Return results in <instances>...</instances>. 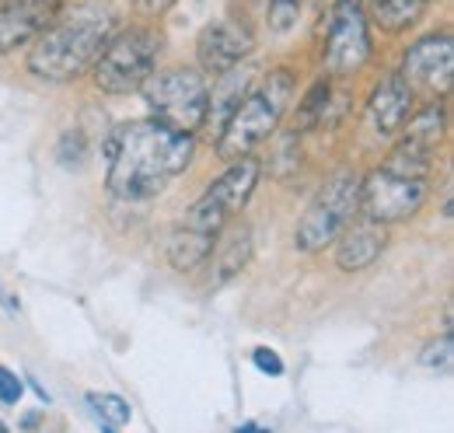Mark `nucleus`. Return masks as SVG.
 Returning <instances> with one entry per match:
<instances>
[{
  "instance_id": "1",
  "label": "nucleus",
  "mask_w": 454,
  "mask_h": 433,
  "mask_svg": "<svg viewBox=\"0 0 454 433\" xmlns=\"http://www.w3.org/2000/svg\"><path fill=\"white\" fill-rule=\"evenodd\" d=\"M109 175L106 185L115 200L140 203L165 193L196 158V133H182L147 115L115 126L106 144Z\"/></svg>"
},
{
  "instance_id": "2",
  "label": "nucleus",
  "mask_w": 454,
  "mask_h": 433,
  "mask_svg": "<svg viewBox=\"0 0 454 433\" xmlns=\"http://www.w3.org/2000/svg\"><path fill=\"white\" fill-rule=\"evenodd\" d=\"M262 164L259 158H238L231 161L207 185V193L178 216V224L168 234V263L178 272H196L207 266L217 238L224 234L227 224H234V216L245 210V203L252 200L255 185H259Z\"/></svg>"
},
{
  "instance_id": "3",
  "label": "nucleus",
  "mask_w": 454,
  "mask_h": 433,
  "mask_svg": "<svg viewBox=\"0 0 454 433\" xmlns=\"http://www.w3.org/2000/svg\"><path fill=\"white\" fill-rule=\"evenodd\" d=\"M115 32L113 7L88 0L74 11H59L57 18L28 43V74L46 84H70L84 74H91L98 53L106 50L109 35Z\"/></svg>"
},
{
  "instance_id": "4",
  "label": "nucleus",
  "mask_w": 454,
  "mask_h": 433,
  "mask_svg": "<svg viewBox=\"0 0 454 433\" xmlns=\"http://www.w3.org/2000/svg\"><path fill=\"white\" fill-rule=\"evenodd\" d=\"M434 158L412 144H402L385 154V161L360 175V214L378 224H398L416 216L430 200Z\"/></svg>"
},
{
  "instance_id": "5",
  "label": "nucleus",
  "mask_w": 454,
  "mask_h": 433,
  "mask_svg": "<svg viewBox=\"0 0 454 433\" xmlns=\"http://www.w3.org/2000/svg\"><path fill=\"white\" fill-rule=\"evenodd\" d=\"M297 95V74L290 67H277L255 81L245 98L234 106V112L221 122L217 137V158L224 164L255 154L266 140L280 133V122L290 112V102Z\"/></svg>"
},
{
  "instance_id": "6",
  "label": "nucleus",
  "mask_w": 454,
  "mask_h": 433,
  "mask_svg": "<svg viewBox=\"0 0 454 433\" xmlns=\"http://www.w3.org/2000/svg\"><path fill=\"white\" fill-rule=\"evenodd\" d=\"M165 50V35L154 25H126L115 28L91 67V81L106 95H133L154 74Z\"/></svg>"
},
{
  "instance_id": "7",
  "label": "nucleus",
  "mask_w": 454,
  "mask_h": 433,
  "mask_svg": "<svg viewBox=\"0 0 454 433\" xmlns=\"http://www.w3.org/2000/svg\"><path fill=\"white\" fill-rule=\"evenodd\" d=\"M360 216V171L336 168L294 227V248L304 256L325 252L342 231Z\"/></svg>"
},
{
  "instance_id": "8",
  "label": "nucleus",
  "mask_w": 454,
  "mask_h": 433,
  "mask_svg": "<svg viewBox=\"0 0 454 433\" xmlns=\"http://www.w3.org/2000/svg\"><path fill=\"white\" fill-rule=\"evenodd\" d=\"M144 102L154 119L182 133H200L210 112V84L200 67H168L144 81Z\"/></svg>"
},
{
  "instance_id": "9",
  "label": "nucleus",
  "mask_w": 454,
  "mask_h": 433,
  "mask_svg": "<svg viewBox=\"0 0 454 433\" xmlns=\"http://www.w3.org/2000/svg\"><path fill=\"white\" fill-rule=\"evenodd\" d=\"M371 56H374V39H371V21H367L364 0H333L325 43H322L325 74L349 81L371 63Z\"/></svg>"
},
{
  "instance_id": "10",
  "label": "nucleus",
  "mask_w": 454,
  "mask_h": 433,
  "mask_svg": "<svg viewBox=\"0 0 454 433\" xmlns=\"http://www.w3.org/2000/svg\"><path fill=\"white\" fill-rule=\"evenodd\" d=\"M409 88L416 95L427 98H448L451 95V77H454V39L448 28L430 32L423 39H416L405 56H402V70H398Z\"/></svg>"
},
{
  "instance_id": "11",
  "label": "nucleus",
  "mask_w": 454,
  "mask_h": 433,
  "mask_svg": "<svg viewBox=\"0 0 454 433\" xmlns=\"http://www.w3.org/2000/svg\"><path fill=\"white\" fill-rule=\"evenodd\" d=\"M252 53H255V35L245 21H234V18L210 21L196 39V63L210 77L245 63Z\"/></svg>"
},
{
  "instance_id": "12",
  "label": "nucleus",
  "mask_w": 454,
  "mask_h": 433,
  "mask_svg": "<svg viewBox=\"0 0 454 433\" xmlns=\"http://www.w3.org/2000/svg\"><path fill=\"white\" fill-rule=\"evenodd\" d=\"M70 0H0V56L28 46Z\"/></svg>"
},
{
  "instance_id": "13",
  "label": "nucleus",
  "mask_w": 454,
  "mask_h": 433,
  "mask_svg": "<svg viewBox=\"0 0 454 433\" xmlns=\"http://www.w3.org/2000/svg\"><path fill=\"white\" fill-rule=\"evenodd\" d=\"M412 108H416V91L409 88V81L398 70H388L367 98V122H371L374 137H381V140L398 137V130Z\"/></svg>"
},
{
  "instance_id": "14",
  "label": "nucleus",
  "mask_w": 454,
  "mask_h": 433,
  "mask_svg": "<svg viewBox=\"0 0 454 433\" xmlns=\"http://www.w3.org/2000/svg\"><path fill=\"white\" fill-rule=\"evenodd\" d=\"M333 245H336V266L342 272L371 270L388 248V224L364 216L360 224H349Z\"/></svg>"
},
{
  "instance_id": "15",
  "label": "nucleus",
  "mask_w": 454,
  "mask_h": 433,
  "mask_svg": "<svg viewBox=\"0 0 454 433\" xmlns=\"http://www.w3.org/2000/svg\"><path fill=\"white\" fill-rule=\"evenodd\" d=\"M252 256V227L248 224H227L224 234L217 238L214 252H210V287H221L227 279H234L238 272L248 266Z\"/></svg>"
},
{
  "instance_id": "16",
  "label": "nucleus",
  "mask_w": 454,
  "mask_h": 433,
  "mask_svg": "<svg viewBox=\"0 0 454 433\" xmlns=\"http://www.w3.org/2000/svg\"><path fill=\"white\" fill-rule=\"evenodd\" d=\"M444 102L448 98H430L423 108H412L409 119L402 122L398 137L402 140H412V144H419V147H427V151L437 154V147L448 137V106Z\"/></svg>"
},
{
  "instance_id": "17",
  "label": "nucleus",
  "mask_w": 454,
  "mask_h": 433,
  "mask_svg": "<svg viewBox=\"0 0 454 433\" xmlns=\"http://www.w3.org/2000/svg\"><path fill=\"white\" fill-rule=\"evenodd\" d=\"M364 7L374 28H381L385 35H402L423 21L430 0H364Z\"/></svg>"
},
{
  "instance_id": "18",
  "label": "nucleus",
  "mask_w": 454,
  "mask_h": 433,
  "mask_svg": "<svg viewBox=\"0 0 454 433\" xmlns=\"http://www.w3.org/2000/svg\"><path fill=\"white\" fill-rule=\"evenodd\" d=\"M217 84H214V91H210V112H207V122H214V119H221L224 122L227 115L234 112V106L245 98V91L255 84V70L252 67H231L224 74H217L214 77Z\"/></svg>"
},
{
  "instance_id": "19",
  "label": "nucleus",
  "mask_w": 454,
  "mask_h": 433,
  "mask_svg": "<svg viewBox=\"0 0 454 433\" xmlns=\"http://www.w3.org/2000/svg\"><path fill=\"white\" fill-rule=\"evenodd\" d=\"M329 106H333V77H329V74H322V77L304 91V98L297 102V112H294V130H297V133H308V130L325 126V119H329Z\"/></svg>"
},
{
  "instance_id": "20",
  "label": "nucleus",
  "mask_w": 454,
  "mask_h": 433,
  "mask_svg": "<svg viewBox=\"0 0 454 433\" xmlns=\"http://www.w3.org/2000/svg\"><path fill=\"white\" fill-rule=\"evenodd\" d=\"M88 405L95 413V420L106 427V430H122L129 420H133V409L122 395H113V391H91L88 395Z\"/></svg>"
},
{
  "instance_id": "21",
  "label": "nucleus",
  "mask_w": 454,
  "mask_h": 433,
  "mask_svg": "<svg viewBox=\"0 0 454 433\" xmlns=\"http://www.w3.org/2000/svg\"><path fill=\"white\" fill-rule=\"evenodd\" d=\"M451 360H454L451 328H448L441 339L427 342V346H423V353H419V364H423V367H430V371H437V374H448V371H451Z\"/></svg>"
},
{
  "instance_id": "22",
  "label": "nucleus",
  "mask_w": 454,
  "mask_h": 433,
  "mask_svg": "<svg viewBox=\"0 0 454 433\" xmlns=\"http://www.w3.org/2000/svg\"><path fill=\"white\" fill-rule=\"evenodd\" d=\"M301 7H304V0H270V11H266L270 32H277V35L290 32L301 18Z\"/></svg>"
},
{
  "instance_id": "23",
  "label": "nucleus",
  "mask_w": 454,
  "mask_h": 433,
  "mask_svg": "<svg viewBox=\"0 0 454 433\" xmlns=\"http://www.w3.org/2000/svg\"><path fill=\"white\" fill-rule=\"evenodd\" d=\"M25 395V381L18 378L11 367H0V402L4 405H18Z\"/></svg>"
},
{
  "instance_id": "24",
  "label": "nucleus",
  "mask_w": 454,
  "mask_h": 433,
  "mask_svg": "<svg viewBox=\"0 0 454 433\" xmlns=\"http://www.w3.org/2000/svg\"><path fill=\"white\" fill-rule=\"evenodd\" d=\"M252 364H255L262 374H273V378H280V374H284V360H280V353H277V350H270V346H259V350L252 353Z\"/></svg>"
},
{
  "instance_id": "25",
  "label": "nucleus",
  "mask_w": 454,
  "mask_h": 433,
  "mask_svg": "<svg viewBox=\"0 0 454 433\" xmlns=\"http://www.w3.org/2000/svg\"><path fill=\"white\" fill-rule=\"evenodd\" d=\"M175 7V0H129V11L140 18H161Z\"/></svg>"
},
{
  "instance_id": "26",
  "label": "nucleus",
  "mask_w": 454,
  "mask_h": 433,
  "mask_svg": "<svg viewBox=\"0 0 454 433\" xmlns=\"http://www.w3.org/2000/svg\"><path fill=\"white\" fill-rule=\"evenodd\" d=\"M11 430V427H7V423H4V420H0V433H7Z\"/></svg>"
},
{
  "instance_id": "27",
  "label": "nucleus",
  "mask_w": 454,
  "mask_h": 433,
  "mask_svg": "<svg viewBox=\"0 0 454 433\" xmlns=\"http://www.w3.org/2000/svg\"><path fill=\"white\" fill-rule=\"evenodd\" d=\"M430 4H434V0H430Z\"/></svg>"
}]
</instances>
